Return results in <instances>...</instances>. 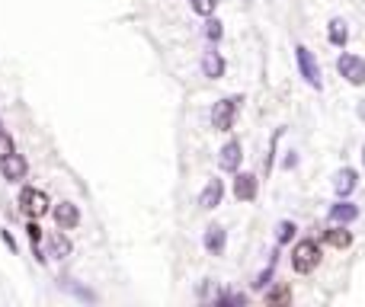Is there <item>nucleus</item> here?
<instances>
[{"label": "nucleus", "mask_w": 365, "mask_h": 307, "mask_svg": "<svg viewBox=\"0 0 365 307\" xmlns=\"http://www.w3.org/2000/svg\"><path fill=\"white\" fill-rule=\"evenodd\" d=\"M224 243H228V234H224V227H218V225L208 227V231H205V249H208V253L221 256V253H224Z\"/></svg>", "instance_id": "4468645a"}, {"label": "nucleus", "mask_w": 365, "mask_h": 307, "mask_svg": "<svg viewBox=\"0 0 365 307\" xmlns=\"http://www.w3.org/2000/svg\"><path fill=\"white\" fill-rule=\"evenodd\" d=\"M317 263H321V243L317 240H298L291 247V269L298 275L314 272Z\"/></svg>", "instance_id": "f257e3e1"}, {"label": "nucleus", "mask_w": 365, "mask_h": 307, "mask_svg": "<svg viewBox=\"0 0 365 307\" xmlns=\"http://www.w3.org/2000/svg\"><path fill=\"white\" fill-rule=\"evenodd\" d=\"M19 208H23L26 218H35V221H39L42 215H49V195H45L42 189L26 186V189L19 192Z\"/></svg>", "instance_id": "7ed1b4c3"}, {"label": "nucleus", "mask_w": 365, "mask_h": 307, "mask_svg": "<svg viewBox=\"0 0 365 307\" xmlns=\"http://www.w3.org/2000/svg\"><path fill=\"white\" fill-rule=\"evenodd\" d=\"M202 71H205V77H212V80L224 77V58L215 49H208L205 55H202Z\"/></svg>", "instance_id": "ddd939ff"}, {"label": "nucleus", "mask_w": 365, "mask_h": 307, "mask_svg": "<svg viewBox=\"0 0 365 307\" xmlns=\"http://www.w3.org/2000/svg\"><path fill=\"white\" fill-rule=\"evenodd\" d=\"M224 199V183L221 179H208V186L202 189L199 195V208H205V211H212V208H218Z\"/></svg>", "instance_id": "9d476101"}, {"label": "nucleus", "mask_w": 365, "mask_h": 307, "mask_svg": "<svg viewBox=\"0 0 365 307\" xmlns=\"http://www.w3.org/2000/svg\"><path fill=\"white\" fill-rule=\"evenodd\" d=\"M289 301H291L289 285H275L273 291H266V304H289Z\"/></svg>", "instance_id": "a211bd4d"}, {"label": "nucleus", "mask_w": 365, "mask_h": 307, "mask_svg": "<svg viewBox=\"0 0 365 307\" xmlns=\"http://www.w3.org/2000/svg\"><path fill=\"white\" fill-rule=\"evenodd\" d=\"M324 240H327V243H330V247H333V249H346V247H349V243H353V234H349V231H346V225H333V227H330V231H327V234H324Z\"/></svg>", "instance_id": "2eb2a0df"}, {"label": "nucleus", "mask_w": 365, "mask_h": 307, "mask_svg": "<svg viewBox=\"0 0 365 307\" xmlns=\"http://www.w3.org/2000/svg\"><path fill=\"white\" fill-rule=\"evenodd\" d=\"M0 173H3V179L7 183H23L26 179V173H29V164H26V157L23 154H7V157L0 160Z\"/></svg>", "instance_id": "423d86ee"}, {"label": "nucleus", "mask_w": 365, "mask_h": 307, "mask_svg": "<svg viewBox=\"0 0 365 307\" xmlns=\"http://www.w3.org/2000/svg\"><path fill=\"white\" fill-rule=\"evenodd\" d=\"M359 218V208L353 205V202H337V205L330 208V225H353Z\"/></svg>", "instance_id": "9b49d317"}, {"label": "nucleus", "mask_w": 365, "mask_h": 307, "mask_svg": "<svg viewBox=\"0 0 365 307\" xmlns=\"http://www.w3.org/2000/svg\"><path fill=\"white\" fill-rule=\"evenodd\" d=\"M215 3L218 0H189V7L199 13V17H212L215 13Z\"/></svg>", "instance_id": "412c9836"}, {"label": "nucleus", "mask_w": 365, "mask_h": 307, "mask_svg": "<svg viewBox=\"0 0 365 307\" xmlns=\"http://www.w3.org/2000/svg\"><path fill=\"white\" fill-rule=\"evenodd\" d=\"M51 215H55V225H58L61 231H74V227L80 225V211H77L74 202H58V205L51 208Z\"/></svg>", "instance_id": "6e6552de"}, {"label": "nucleus", "mask_w": 365, "mask_h": 307, "mask_svg": "<svg viewBox=\"0 0 365 307\" xmlns=\"http://www.w3.org/2000/svg\"><path fill=\"white\" fill-rule=\"evenodd\" d=\"M295 58H298V71H301V77L307 80V87L321 90L324 83H321V67H317L314 55H311V51H307L305 45H298V49H295Z\"/></svg>", "instance_id": "39448f33"}, {"label": "nucleus", "mask_w": 365, "mask_h": 307, "mask_svg": "<svg viewBox=\"0 0 365 307\" xmlns=\"http://www.w3.org/2000/svg\"><path fill=\"white\" fill-rule=\"evenodd\" d=\"M241 103H244V96H224V100L215 103V109H212V125H215V132H231Z\"/></svg>", "instance_id": "f03ea898"}, {"label": "nucleus", "mask_w": 365, "mask_h": 307, "mask_svg": "<svg viewBox=\"0 0 365 307\" xmlns=\"http://www.w3.org/2000/svg\"><path fill=\"white\" fill-rule=\"evenodd\" d=\"M295 234H298L295 221H279V227H275V243H289Z\"/></svg>", "instance_id": "6ab92c4d"}, {"label": "nucleus", "mask_w": 365, "mask_h": 307, "mask_svg": "<svg viewBox=\"0 0 365 307\" xmlns=\"http://www.w3.org/2000/svg\"><path fill=\"white\" fill-rule=\"evenodd\" d=\"M327 39H330V45H337V49H343V45L349 42V29L340 17L330 19V26H327Z\"/></svg>", "instance_id": "dca6fc26"}, {"label": "nucleus", "mask_w": 365, "mask_h": 307, "mask_svg": "<svg viewBox=\"0 0 365 307\" xmlns=\"http://www.w3.org/2000/svg\"><path fill=\"white\" fill-rule=\"evenodd\" d=\"M0 132H3V125H0Z\"/></svg>", "instance_id": "cd10ccee"}, {"label": "nucleus", "mask_w": 365, "mask_h": 307, "mask_svg": "<svg viewBox=\"0 0 365 307\" xmlns=\"http://www.w3.org/2000/svg\"><path fill=\"white\" fill-rule=\"evenodd\" d=\"M13 150H17L13 148V138H10L7 132H0V160L7 157V154H13Z\"/></svg>", "instance_id": "b1692460"}, {"label": "nucleus", "mask_w": 365, "mask_h": 307, "mask_svg": "<svg viewBox=\"0 0 365 307\" xmlns=\"http://www.w3.org/2000/svg\"><path fill=\"white\" fill-rule=\"evenodd\" d=\"M275 263H279V253H273V259H269V266H266L263 272L257 275V282H253V288H257V291H263L266 285H269V279H273V269H275Z\"/></svg>", "instance_id": "aec40b11"}, {"label": "nucleus", "mask_w": 365, "mask_h": 307, "mask_svg": "<svg viewBox=\"0 0 365 307\" xmlns=\"http://www.w3.org/2000/svg\"><path fill=\"white\" fill-rule=\"evenodd\" d=\"M295 164H298V157H295V154H291V150H289V157L282 160V166H285V170H291V166H295Z\"/></svg>", "instance_id": "a878e982"}, {"label": "nucleus", "mask_w": 365, "mask_h": 307, "mask_svg": "<svg viewBox=\"0 0 365 307\" xmlns=\"http://www.w3.org/2000/svg\"><path fill=\"white\" fill-rule=\"evenodd\" d=\"M279 138H282V128H279V132L273 134V150H275V141H279ZM269 170H273V154L266 157V173H269Z\"/></svg>", "instance_id": "393cba45"}, {"label": "nucleus", "mask_w": 365, "mask_h": 307, "mask_svg": "<svg viewBox=\"0 0 365 307\" xmlns=\"http://www.w3.org/2000/svg\"><path fill=\"white\" fill-rule=\"evenodd\" d=\"M362 164H365V144H362Z\"/></svg>", "instance_id": "bb28decb"}, {"label": "nucleus", "mask_w": 365, "mask_h": 307, "mask_svg": "<svg viewBox=\"0 0 365 307\" xmlns=\"http://www.w3.org/2000/svg\"><path fill=\"white\" fill-rule=\"evenodd\" d=\"M241 160H244L241 138H231V141L218 150V166H221V170H228V173H231V170H237V166H241Z\"/></svg>", "instance_id": "0eeeda50"}, {"label": "nucleus", "mask_w": 365, "mask_h": 307, "mask_svg": "<svg viewBox=\"0 0 365 307\" xmlns=\"http://www.w3.org/2000/svg\"><path fill=\"white\" fill-rule=\"evenodd\" d=\"M49 256H55V259H67V256H71V240H67L61 231L49 237Z\"/></svg>", "instance_id": "f3484780"}, {"label": "nucleus", "mask_w": 365, "mask_h": 307, "mask_svg": "<svg viewBox=\"0 0 365 307\" xmlns=\"http://www.w3.org/2000/svg\"><path fill=\"white\" fill-rule=\"evenodd\" d=\"M337 71H340V77L346 83H353V87H362L365 83V61L359 58V55L343 51L340 58H337Z\"/></svg>", "instance_id": "20e7f679"}, {"label": "nucleus", "mask_w": 365, "mask_h": 307, "mask_svg": "<svg viewBox=\"0 0 365 307\" xmlns=\"http://www.w3.org/2000/svg\"><path fill=\"white\" fill-rule=\"evenodd\" d=\"M257 189H260V179L253 173H237V179H234V195H237V202H253L257 199Z\"/></svg>", "instance_id": "1a4fd4ad"}, {"label": "nucleus", "mask_w": 365, "mask_h": 307, "mask_svg": "<svg viewBox=\"0 0 365 307\" xmlns=\"http://www.w3.org/2000/svg\"><path fill=\"white\" fill-rule=\"evenodd\" d=\"M356 183H359L356 170H349V166H343L340 173H337V179H333V189H337V195H340V199H346L349 192L356 189Z\"/></svg>", "instance_id": "f8f14e48"}, {"label": "nucleus", "mask_w": 365, "mask_h": 307, "mask_svg": "<svg viewBox=\"0 0 365 307\" xmlns=\"http://www.w3.org/2000/svg\"><path fill=\"white\" fill-rule=\"evenodd\" d=\"M221 33H224V29H221V23H218L215 17H205V35H208V39H212V42H218V39H221Z\"/></svg>", "instance_id": "4be33fe9"}, {"label": "nucleus", "mask_w": 365, "mask_h": 307, "mask_svg": "<svg viewBox=\"0 0 365 307\" xmlns=\"http://www.w3.org/2000/svg\"><path fill=\"white\" fill-rule=\"evenodd\" d=\"M26 234H29V240H33V249H35V256H39V240H42V227L35 225V218L29 221V227H26Z\"/></svg>", "instance_id": "5701e85b"}]
</instances>
